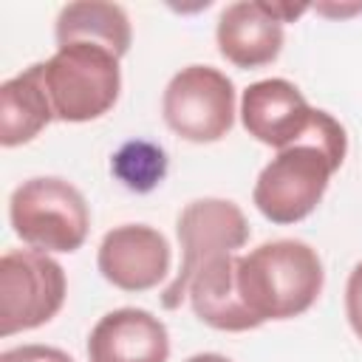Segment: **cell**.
<instances>
[{
  "instance_id": "obj_1",
  "label": "cell",
  "mask_w": 362,
  "mask_h": 362,
  "mask_svg": "<svg viewBox=\"0 0 362 362\" xmlns=\"http://www.w3.org/2000/svg\"><path fill=\"white\" fill-rule=\"evenodd\" d=\"M348 153L345 127L325 110H320L308 136L277 156L260 170L252 201L260 215L272 223H297L308 218L322 201L331 175L342 167Z\"/></svg>"
},
{
  "instance_id": "obj_2",
  "label": "cell",
  "mask_w": 362,
  "mask_h": 362,
  "mask_svg": "<svg viewBox=\"0 0 362 362\" xmlns=\"http://www.w3.org/2000/svg\"><path fill=\"white\" fill-rule=\"evenodd\" d=\"M325 283L317 249L303 240H266L238 260V291L246 311L266 320H291L308 311Z\"/></svg>"
},
{
  "instance_id": "obj_3",
  "label": "cell",
  "mask_w": 362,
  "mask_h": 362,
  "mask_svg": "<svg viewBox=\"0 0 362 362\" xmlns=\"http://www.w3.org/2000/svg\"><path fill=\"white\" fill-rule=\"evenodd\" d=\"M45 90L59 122H93L105 116L122 90L119 57L102 45H59L42 62Z\"/></svg>"
},
{
  "instance_id": "obj_4",
  "label": "cell",
  "mask_w": 362,
  "mask_h": 362,
  "mask_svg": "<svg viewBox=\"0 0 362 362\" xmlns=\"http://www.w3.org/2000/svg\"><path fill=\"white\" fill-rule=\"evenodd\" d=\"M8 221L14 235L40 252H76L88 238L90 209L71 181L37 175L11 192Z\"/></svg>"
},
{
  "instance_id": "obj_5",
  "label": "cell",
  "mask_w": 362,
  "mask_h": 362,
  "mask_svg": "<svg viewBox=\"0 0 362 362\" xmlns=\"http://www.w3.org/2000/svg\"><path fill=\"white\" fill-rule=\"evenodd\" d=\"M65 291V269L48 252L8 249L0 257V334L11 337L51 322Z\"/></svg>"
},
{
  "instance_id": "obj_6",
  "label": "cell",
  "mask_w": 362,
  "mask_h": 362,
  "mask_svg": "<svg viewBox=\"0 0 362 362\" xmlns=\"http://www.w3.org/2000/svg\"><path fill=\"white\" fill-rule=\"evenodd\" d=\"M175 232L181 243V266L173 283L161 291V305L167 311L181 305L201 266H206L218 255H235L249 240V223L235 201L198 198L181 209Z\"/></svg>"
},
{
  "instance_id": "obj_7",
  "label": "cell",
  "mask_w": 362,
  "mask_h": 362,
  "mask_svg": "<svg viewBox=\"0 0 362 362\" xmlns=\"http://www.w3.org/2000/svg\"><path fill=\"white\" fill-rule=\"evenodd\" d=\"M161 113L167 127L192 141H221L235 122V85L212 65H187L164 88Z\"/></svg>"
},
{
  "instance_id": "obj_8",
  "label": "cell",
  "mask_w": 362,
  "mask_h": 362,
  "mask_svg": "<svg viewBox=\"0 0 362 362\" xmlns=\"http://www.w3.org/2000/svg\"><path fill=\"white\" fill-rule=\"evenodd\" d=\"M96 266L110 286L147 291L170 274V243L147 223H122L102 238Z\"/></svg>"
},
{
  "instance_id": "obj_9",
  "label": "cell",
  "mask_w": 362,
  "mask_h": 362,
  "mask_svg": "<svg viewBox=\"0 0 362 362\" xmlns=\"http://www.w3.org/2000/svg\"><path fill=\"white\" fill-rule=\"evenodd\" d=\"M320 110L305 102L300 88L288 79H260L243 90L240 122L249 136L274 150L291 147L314 127Z\"/></svg>"
},
{
  "instance_id": "obj_10",
  "label": "cell",
  "mask_w": 362,
  "mask_h": 362,
  "mask_svg": "<svg viewBox=\"0 0 362 362\" xmlns=\"http://www.w3.org/2000/svg\"><path fill=\"white\" fill-rule=\"evenodd\" d=\"M167 325L144 308L107 311L88 337L90 362H167Z\"/></svg>"
},
{
  "instance_id": "obj_11",
  "label": "cell",
  "mask_w": 362,
  "mask_h": 362,
  "mask_svg": "<svg viewBox=\"0 0 362 362\" xmlns=\"http://www.w3.org/2000/svg\"><path fill=\"white\" fill-rule=\"evenodd\" d=\"M218 51L238 68H260L277 59L283 48V23L266 0H240L221 11L215 28Z\"/></svg>"
},
{
  "instance_id": "obj_12",
  "label": "cell",
  "mask_w": 362,
  "mask_h": 362,
  "mask_svg": "<svg viewBox=\"0 0 362 362\" xmlns=\"http://www.w3.org/2000/svg\"><path fill=\"white\" fill-rule=\"evenodd\" d=\"M240 255H218L192 277L187 294L195 317L215 331H252L260 322L246 311L238 291Z\"/></svg>"
},
{
  "instance_id": "obj_13",
  "label": "cell",
  "mask_w": 362,
  "mask_h": 362,
  "mask_svg": "<svg viewBox=\"0 0 362 362\" xmlns=\"http://www.w3.org/2000/svg\"><path fill=\"white\" fill-rule=\"evenodd\" d=\"M54 107L42 79V62L0 85V144L20 147L37 139L51 124Z\"/></svg>"
},
{
  "instance_id": "obj_14",
  "label": "cell",
  "mask_w": 362,
  "mask_h": 362,
  "mask_svg": "<svg viewBox=\"0 0 362 362\" xmlns=\"http://www.w3.org/2000/svg\"><path fill=\"white\" fill-rule=\"evenodd\" d=\"M57 48L71 45V42H90L113 51L119 59L130 51V17L122 6L116 3H102V0H79L62 6L57 14Z\"/></svg>"
},
{
  "instance_id": "obj_15",
  "label": "cell",
  "mask_w": 362,
  "mask_h": 362,
  "mask_svg": "<svg viewBox=\"0 0 362 362\" xmlns=\"http://www.w3.org/2000/svg\"><path fill=\"white\" fill-rule=\"evenodd\" d=\"M110 170L130 192H150L167 175V153L147 139H130L113 153Z\"/></svg>"
},
{
  "instance_id": "obj_16",
  "label": "cell",
  "mask_w": 362,
  "mask_h": 362,
  "mask_svg": "<svg viewBox=\"0 0 362 362\" xmlns=\"http://www.w3.org/2000/svg\"><path fill=\"white\" fill-rule=\"evenodd\" d=\"M345 314L354 328V334L362 339V263L354 266L345 283Z\"/></svg>"
},
{
  "instance_id": "obj_17",
  "label": "cell",
  "mask_w": 362,
  "mask_h": 362,
  "mask_svg": "<svg viewBox=\"0 0 362 362\" xmlns=\"http://www.w3.org/2000/svg\"><path fill=\"white\" fill-rule=\"evenodd\" d=\"M0 362H74L65 351L59 348H48V345H23V348H11L3 351Z\"/></svg>"
},
{
  "instance_id": "obj_18",
  "label": "cell",
  "mask_w": 362,
  "mask_h": 362,
  "mask_svg": "<svg viewBox=\"0 0 362 362\" xmlns=\"http://www.w3.org/2000/svg\"><path fill=\"white\" fill-rule=\"evenodd\" d=\"M317 11H322V14H356V11H362V6H348V8H337V6H317Z\"/></svg>"
},
{
  "instance_id": "obj_19",
  "label": "cell",
  "mask_w": 362,
  "mask_h": 362,
  "mask_svg": "<svg viewBox=\"0 0 362 362\" xmlns=\"http://www.w3.org/2000/svg\"><path fill=\"white\" fill-rule=\"evenodd\" d=\"M187 362H232V359L223 356V354H195V356H189Z\"/></svg>"
}]
</instances>
